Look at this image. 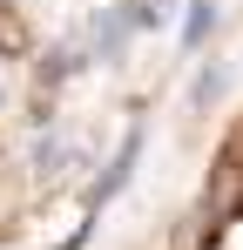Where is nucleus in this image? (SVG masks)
<instances>
[{"mask_svg":"<svg viewBox=\"0 0 243 250\" xmlns=\"http://www.w3.org/2000/svg\"><path fill=\"white\" fill-rule=\"evenodd\" d=\"M162 250H243V108L216 135V149H209L182 216L169 223Z\"/></svg>","mask_w":243,"mask_h":250,"instance_id":"f257e3e1","label":"nucleus"}]
</instances>
